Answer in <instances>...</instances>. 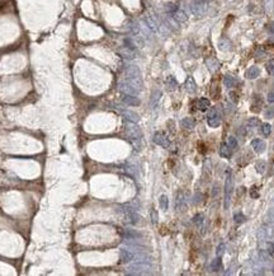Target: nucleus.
Masks as SVG:
<instances>
[{
    "label": "nucleus",
    "instance_id": "nucleus-1",
    "mask_svg": "<svg viewBox=\"0 0 274 276\" xmlns=\"http://www.w3.org/2000/svg\"><path fill=\"white\" fill-rule=\"evenodd\" d=\"M207 122L211 127H218L221 125V117L218 114V111H217V108H212V110L209 111L208 113V117H207Z\"/></svg>",
    "mask_w": 274,
    "mask_h": 276
},
{
    "label": "nucleus",
    "instance_id": "nucleus-2",
    "mask_svg": "<svg viewBox=\"0 0 274 276\" xmlns=\"http://www.w3.org/2000/svg\"><path fill=\"white\" fill-rule=\"evenodd\" d=\"M233 191V186H232V180L231 177L228 176L226 178L225 182V209H228L230 206V201H231V193Z\"/></svg>",
    "mask_w": 274,
    "mask_h": 276
},
{
    "label": "nucleus",
    "instance_id": "nucleus-3",
    "mask_svg": "<svg viewBox=\"0 0 274 276\" xmlns=\"http://www.w3.org/2000/svg\"><path fill=\"white\" fill-rule=\"evenodd\" d=\"M154 141H155L156 144H159V145H161L164 148H168L170 145V141L166 136H165L163 133H156L155 136H154Z\"/></svg>",
    "mask_w": 274,
    "mask_h": 276
},
{
    "label": "nucleus",
    "instance_id": "nucleus-4",
    "mask_svg": "<svg viewBox=\"0 0 274 276\" xmlns=\"http://www.w3.org/2000/svg\"><path fill=\"white\" fill-rule=\"evenodd\" d=\"M251 148L254 149L255 150V153H263L265 150V148H266V145H265V143L261 139H254L253 141H251Z\"/></svg>",
    "mask_w": 274,
    "mask_h": 276
},
{
    "label": "nucleus",
    "instance_id": "nucleus-5",
    "mask_svg": "<svg viewBox=\"0 0 274 276\" xmlns=\"http://www.w3.org/2000/svg\"><path fill=\"white\" fill-rule=\"evenodd\" d=\"M260 75V69L258 66H251L246 71V78L248 79H256Z\"/></svg>",
    "mask_w": 274,
    "mask_h": 276
},
{
    "label": "nucleus",
    "instance_id": "nucleus-6",
    "mask_svg": "<svg viewBox=\"0 0 274 276\" xmlns=\"http://www.w3.org/2000/svg\"><path fill=\"white\" fill-rule=\"evenodd\" d=\"M209 101L207 98H199L197 102H196V106L199 111H207L209 108Z\"/></svg>",
    "mask_w": 274,
    "mask_h": 276
},
{
    "label": "nucleus",
    "instance_id": "nucleus-7",
    "mask_svg": "<svg viewBox=\"0 0 274 276\" xmlns=\"http://www.w3.org/2000/svg\"><path fill=\"white\" fill-rule=\"evenodd\" d=\"M206 64H207L208 69L212 73H215L216 70H218V67H220V62L217 59H215V57H211V59H208L207 61H206Z\"/></svg>",
    "mask_w": 274,
    "mask_h": 276
},
{
    "label": "nucleus",
    "instance_id": "nucleus-8",
    "mask_svg": "<svg viewBox=\"0 0 274 276\" xmlns=\"http://www.w3.org/2000/svg\"><path fill=\"white\" fill-rule=\"evenodd\" d=\"M220 153H221V155L222 157H225V158H231V155H232V149L230 148L226 144H222V146H221V149H220Z\"/></svg>",
    "mask_w": 274,
    "mask_h": 276
},
{
    "label": "nucleus",
    "instance_id": "nucleus-9",
    "mask_svg": "<svg viewBox=\"0 0 274 276\" xmlns=\"http://www.w3.org/2000/svg\"><path fill=\"white\" fill-rule=\"evenodd\" d=\"M211 270L215 272L217 271H220V270H222V261H221V258H216V260L212 261V263H211Z\"/></svg>",
    "mask_w": 274,
    "mask_h": 276
},
{
    "label": "nucleus",
    "instance_id": "nucleus-10",
    "mask_svg": "<svg viewBox=\"0 0 274 276\" xmlns=\"http://www.w3.org/2000/svg\"><path fill=\"white\" fill-rule=\"evenodd\" d=\"M224 84H225V87L228 88V89L232 88L233 85H235V78L231 77V75H226L224 78Z\"/></svg>",
    "mask_w": 274,
    "mask_h": 276
},
{
    "label": "nucleus",
    "instance_id": "nucleus-11",
    "mask_svg": "<svg viewBox=\"0 0 274 276\" xmlns=\"http://www.w3.org/2000/svg\"><path fill=\"white\" fill-rule=\"evenodd\" d=\"M123 101L127 103V105H131V106H137V105H140V101L136 98V97H131V96H126Z\"/></svg>",
    "mask_w": 274,
    "mask_h": 276
},
{
    "label": "nucleus",
    "instance_id": "nucleus-12",
    "mask_svg": "<svg viewBox=\"0 0 274 276\" xmlns=\"http://www.w3.org/2000/svg\"><path fill=\"white\" fill-rule=\"evenodd\" d=\"M227 145L230 146L232 150H236V149H237V145H239L236 137H235V136H228V137H227Z\"/></svg>",
    "mask_w": 274,
    "mask_h": 276
},
{
    "label": "nucleus",
    "instance_id": "nucleus-13",
    "mask_svg": "<svg viewBox=\"0 0 274 276\" xmlns=\"http://www.w3.org/2000/svg\"><path fill=\"white\" fill-rule=\"evenodd\" d=\"M185 88H187V90L189 92V93H193V92L196 90V83H194V80H193L192 78H188V79H187Z\"/></svg>",
    "mask_w": 274,
    "mask_h": 276
},
{
    "label": "nucleus",
    "instance_id": "nucleus-14",
    "mask_svg": "<svg viewBox=\"0 0 274 276\" xmlns=\"http://www.w3.org/2000/svg\"><path fill=\"white\" fill-rule=\"evenodd\" d=\"M255 168H256V171H258L259 173H264L265 169H266V163L264 162V160H259V162L255 163Z\"/></svg>",
    "mask_w": 274,
    "mask_h": 276
},
{
    "label": "nucleus",
    "instance_id": "nucleus-15",
    "mask_svg": "<svg viewBox=\"0 0 274 276\" xmlns=\"http://www.w3.org/2000/svg\"><path fill=\"white\" fill-rule=\"evenodd\" d=\"M181 125H183V127L190 130V129L194 127V121H193L190 117H188V118H184V120H183V121H181Z\"/></svg>",
    "mask_w": 274,
    "mask_h": 276
},
{
    "label": "nucleus",
    "instance_id": "nucleus-16",
    "mask_svg": "<svg viewBox=\"0 0 274 276\" xmlns=\"http://www.w3.org/2000/svg\"><path fill=\"white\" fill-rule=\"evenodd\" d=\"M132 253H129L128 251H121V261L122 262H128L132 260Z\"/></svg>",
    "mask_w": 274,
    "mask_h": 276
},
{
    "label": "nucleus",
    "instance_id": "nucleus-17",
    "mask_svg": "<svg viewBox=\"0 0 274 276\" xmlns=\"http://www.w3.org/2000/svg\"><path fill=\"white\" fill-rule=\"evenodd\" d=\"M261 133H263V135L269 136L272 133V126L269 124H263L261 125Z\"/></svg>",
    "mask_w": 274,
    "mask_h": 276
},
{
    "label": "nucleus",
    "instance_id": "nucleus-18",
    "mask_svg": "<svg viewBox=\"0 0 274 276\" xmlns=\"http://www.w3.org/2000/svg\"><path fill=\"white\" fill-rule=\"evenodd\" d=\"M128 133H129V135H132L133 137H137V136L141 135L140 129L136 127V126H129V127H128Z\"/></svg>",
    "mask_w": 274,
    "mask_h": 276
},
{
    "label": "nucleus",
    "instance_id": "nucleus-19",
    "mask_svg": "<svg viewBox=\"0 0 274 276\" xmlns=\"http://www.w3.org/2000/svg\"><path fill=\"white\" fill-rule=\"evenodd\" d=\"M259 256H260V260H261L263 262H269V261H270V257H272V256L268 253L266 251H264V249L259 252Z\"/></svg>",
    "mask_w": 274,
    "mask_h": 276
},
{
    "label": "nucleus",
    "instance_id": "nucleus-20",
    "mask_svg": "<svg viewBox=\"0 0 274 276\" xmlns=\"http://www.w3.org/2000/svg\"><path fill=\"white\" fill-rule=\"evenodd\" d=\"M233 221L236 224H241L245 221V216L241 214V212H236V214L233 215Z\"/></svg>",
    "mask_w": 274,
    "mask_h": 276
},
{
    "label": "nucleus",
    "instance_id": "nucleus-21",
    "mask_svg": "<svg viewBox=\"0 0 274 276\" xmlns=\"http://www.w3.org/2000/svg\"><path fill=\"white\" fill-rule=\"evenodd\" d=\"M266 70H268V73H269L270 75L274 77V59H272V60H269L266 62Z\"/></svg>",
    "mask_w": 274,
    "mask_h": 276
},
{
    "label": "nucleus",
    "instance_id": "nucleus-22",
    "mask_svg": "<svg viewBox=\"0 0 274 276\" xmlns=\"http://www.w3.org/2000/svg\"><path fill=\"white\" fill-rule=\"evenodd\" d=\"M259 125H260V121L256 117L250 118L249 121H248V126H249V127H256V126H259Z\"/></svg>",
    "mask_w": 274,
    "mask_h": 276
},
{
    "label": "nucleus",
    "instance_id": "nucleus-23",
    "mask_svg": "<svg viewBox=\"0 0 274 276\" xmlns=\"http://www.w3.org/2000/svg\"><path fill=\"white\" fill-rule=\"evenodd\" d=\"M193 221L196 223L198 227H201V225H202V221H203V215H202V214H197L196 216L193 218Z\"/></svg>",
    "mask_w": 274,
    "mask_h": 276
},
{
    "label": "nucleus",
    "instance_id": "nucleus-24",
    "mask_svg": "<svg viewBox=\"0 0 274 276\" xmlns=\"http://www.w3.org/2000/svg\"><path fill=\"white\" fill-rule=\"evenodd\" d=\"M268 253L270 256H274V243L273 242H268L266 243V249H265Z\"/></svg>",
    "mask_w": 274,
    "mask_h": 276
},
{
    "label": "nucleus",
    "instance_id": "nucleus-25",
    "mask_svg": "<svg viewBox=\"0 0 274 276\" xmlns=\"http://www.w3.org/2000/svg\"><path fill=\"white\" fill-rule=\"evenodd\" d=\"M160 206H161L164 210L168 209V199H166V196H161V197H160Z\"/></svg>",
    "mask_w": 274,
    "mask_h": 276
},
{
    "label": "nucleus",
    "instance_id": "nucleus-26",
    "mask_svg": "<svg viewBox=\"0 0 274 276\" xmlns=\"http://www.w3.org/2000/svg\"><path fill=\"white\" fill-rule=\"evenodd\" d=\"M265 117L266 118H274V106L269 107L268 110L265 111Z\"/></svg>",
    "mask_w": 274,
    "mask_h": 276
},
{
    "label": "nucleus",
    "instance_id": "nucleus-27",
    "mask_svg": "<svg viewBox=\"0 0 274 276\" xmlns=\"http://www.w3.org/2000/svg\"><path fill=\"white\" fill-rule=\"evenodd\" d=\"M224 252H225V243H221V244H218V247H217L216 253H217L218 257H221L222 255H224Z\"/></svg>",
    "mask_w": 274,
    "mask_h": 276
},
{
    "label": "nucleus",
    "instance_id": "nucleus-28",
    "mask_svg": "<svg viewBox=\"0 0 274 276\" xmlns=\"http://www.w3.org/2000/svg\"><path fill=\"white\" fill-rule=\"evenodd\" d=\"M175 18L178 20H180V22H184L187 19V17H185V14L183 13V11H178V13L175 14Z\"/></svg>",
    "mask_w": 274,
    "mask_h": 276
},
{
    "label": "nucleus",
    "instance_id": "nucleus-29",
    "mask_svg": "<svg viewBox=\"0 0 274 276\" xmlns=\"http://www.w3.org/2000/svg\"><path fill=\"white\" fill-rule=\"evenodd\" d=\"M268 102H269V103H274V90L268 93Z\"/></svg>",
    "mask_w": 274,
    "mask_h": 276
},
{
    "label": "nucleus",
    "instance_id": "nucleus-30",
    "mask_svg": "<svg viewBox=\"0 0 274 276\" xmlns=\"http://www.w3.org/2000/svg\"><path fill=\"white\" fill-rule=\"evenodd\" d=\"M255 188H256V187H253V190H251V197H253V199H256V197L259 196V193L256 192Z\"/></svg>",
    "mask_w": 274,
    "mask_h": 276
},
{
    "label": "nucleus",
    "instance_id": "nucleus-31",
    "mask_svg": "<svg viewBox=\"0 0 274 276\" xmlns=\"http://www.w3.org/2000/svg\"><path fill=\"white\" fill-rule=\"evenodd\" d=\"M230 96H231V99H232V101H235V102L237 101V94H236V93H233V92H231Z\"/></svg>",
    "mask_w": 274,
    "mask_h": 276
},
{
    "label": "nucleus",
    "instance_id": "nucleus-32",
    "mask_svg": "<svg viewBox=\"0 0 274 276\" xmlns=\"http://www.w3.org/2000/svg\"><path fill=\"white\" fill-rule=\"evenodd\" d=\"M156 220H157V214H156V211H152V221L156 223Z\"/></svg>",
    "mask_w": 274,
    "mask_h": 276
},
{
    "label": "nucleus",
    "instance_id": "nucleus-33",
    "mask_svg": "<svg viewBox=\"0 0 274 276\" xmlns=\"http://www.w3.org/2000/svg\"><path fill=\"white\" fill-rule=\"evenodd\" d=\"M217 193H218V187H217V186H216V187H213V191H212V195H213V196H216V195H217Z\"/></svg>",
    "mask_w": 274,
    "mask_h": 276
}]
</instances>
